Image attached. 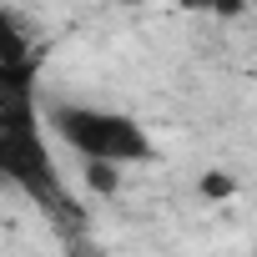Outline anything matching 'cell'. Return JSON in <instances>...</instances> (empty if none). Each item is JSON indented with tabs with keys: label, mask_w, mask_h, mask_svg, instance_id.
<instances>
[{
	"label": "cell",
	"mask_w": 257,
	"mask_h": 257,
	"mask_svg": "<svg viewBox=\"0 0 257 257\" xmlns=\"http://www.w3.org/2000/svg\"><path fill=\"white\" fill-rule=\"evenodd\" d=\"M51 126H56V137H61L81 162L126 167V162H152V157H157L147 126H142L137 116H126V111L61 101V106H51Z\"/></svg>",
	"instance_id": "cell-1"
},
{
	"label": "cell",
	"mask_w": 257,
	"mask_h": 257,
	"mask_svg": "<svg viewBox=\"0 0 257 257\" xmlns=\"http://www.w3.org/2000/svg\"><path fill=\"white\" fill-rule=\"evenodd\" d=\"M0 182H11L21 192H31L36 202L56 207L61 202V172L46 152L41 126H26V132H0Z\"/></svg>",
	"instance_id": "cell-2"
},
{
	"label": "cell",
	"mask_w": 257,
	"mask_h": 257,
	"mask_svg": "<svg viewBox=\"0 0 257 257\" xmlns=\"http://www.w3.org/2000/svg\"><path fill=\"white\" fill-rule=\"evenodd\" d=\"M26 126H41L36 76H21V71L0 66V132H26Z\"/></svg>",
	"instance_id": "cell-3"
},
{
	"label": "cell",
	"mask_w": 257,
	"mask_h": 257,
	"mask_svg": "<svg viewBox=\"0 0 257 257\" xmlns=\"http://www.w3.org/2000/svg\"><path fill=\"white\" fill-rule=\"evenodd\" d=\"M0 66H6V71H21V76H36V61H31V51H26V31H21V21L6 16V11H0Z\"/></svg>",
	"instance_id": "cell-4"
},
{
	"label": "cell",
	"mask_w": 257,
	"mask_h": 257,
	"mask_svg": "<svg viewBox=\"0 0 257 257\" xmlns=\"http://www.w3.org/2000/svg\"><path fill=\"white\" fill-rule=\"evenodd\" d=\"M197 187H202V197H212V202H222V197H232V192H237V182H232L227 172H202V182H197Z\"/></svg>",
	"instance_id": "cell-5"
},
{
	"label": "cell",
	"mask_w": 257,
	"mask_h": 257,
	"mask_svg": "<svg viewBox=\"0 0 257 257\" xmlns=\"http://www.w3.org/2000/svg\"><path fill=\"white\" fill-rule=\"evenodd\" d=\"M116 172L121 167H106V162H86V182L96 192H116Z\"/></svg>",
	"instance_id": "cell-6"
}]
</instances>
